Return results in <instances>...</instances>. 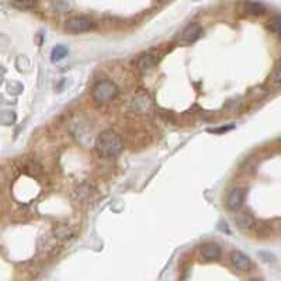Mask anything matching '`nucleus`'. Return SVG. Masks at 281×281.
Wrapping results in <instances>:
<instances>
[{"label": "nucleus", "mask_w": 281, "mask_h": 281, "mask_svg": "<svg viewBox=\"0 0 281 281\" xmlns=\"http://www.w3.org/2000/svg\"><path fill=\"white\" fill-rule=\"evenodd\" d=\"M55 233H57L58 238H62V239H69V238H72V235H73L68 226H59L58 229L55 231Z\"/></svg>", "instance_id": "nucleus-14"}, {"label": "nucleus", "mask_w": 281, "mask_h": 281, "mask_svg": "<svg viewBox=\"0 0 281 281\" xmlns=\"http://www.w3.org/2000/svg\"><path fill=\"white\" fill-rule=\"evenodd\" d=\"M272 80L276 83V85H281V63L276 68V70L273 72Z\"/></svg>", "instance_id": "nucleus-16"}, {"label": "nucleus", "mask_w": 281, "mask_h": 281, "mask_svg": "<svg viewBox=\"0 0 281 281\" xmlns=\"http://www.w3.org/2000/svg\"><path fill=\"white\" fill-rule=\"evenodd\" d=\"M154 66H155V59L152 58L151 55L142 57V58L139 59V62H138V68L141 69L142 72H149Z\"/></svg>", "instance_id": "nucleus-10"}, {"label": "nucleus", "mask_w": 281, "mask_h": 281, "mask_svg": "<svg viewBox=\"0 0 281 281\" xmlns=\"http://www.w3.org/2000/svg\"><path fill=\"white\" fill-rule=\"evenodd\" d=\"M250 281H259V280H250Z\"/></svg>", "instance_id": "nucleus-18"}, {"label": "nucleus", "mask_w": 281, "mask_h": 281, "mask_svg": "<svg viewBox=\"0 0 281 281\" xmlns=\"http://www.w3.org/2000/svg\"><path fill=\"white\" fill-rule=\"evenodd\" d=\"M245 10H246V13L253 14V16H260V14H263V13L266 11V7H264V4H263V3L249 1V3H246V4H245Z\"/></svg>", "instance_id": "nucleus-9"}, {"label": "nucleus", "mask_w": 281, "mask_h": 281, "mask_svg": "<svg viewBox=\"0 0 281 281\" xmlns=\"http://www.w3.org/2000/svg\"><path fill=\"white\" fill-rule=\"evenodd\" d=\"M231 262L232 264L241 272H248L250 270L252 267V263H250V259L245 254V253L239 252V250H235L231 254Z\"/></svg>", "instance_id": "nucleus-5"}, {"label": "nucleus", "mask_w": 281, "mask_h": 281, "mask_svg": "<svg viewBox=\"0 0 281 281\" xmlns=\"http://www.w3.org/2000/svg\"><path fill=\"white\" fill-rule=\"evenodd\" d=\"M123 148H124V144L121 138L113 129H106L97 136L96 151L97 154L103 157H107V159L116 157L121 154Z\"/></svg>", "instance_id": "nucleus-1"}, {"label": "nucleus", "mask_w": 281, "mask_h": 281, "mask_svg": "<svg viewBox=\"0 0 281 281\" xmlns=\"http://www.w3.org/2000/svg\"><path fill=\"white\" fill-rule=\"evenodd\" d=\"M201 31H203V30L200 27V24L191 23V24H188V26L183 30V32H182V41H185V42H194L195 39L201 35Z\"/></svg>", "instance_id": "nucleus-8"}, {"label": "nucleus", "mask_w": 281, "mask_h": 281, "mask_svg": "<svg viewBox=\"0 0 281 281\" xmlns=\"http://www.w3.org/2000/svg\"><path fill=\"white\" fill-rule=\"evenodd\" d=\"M221 256V248L217 243H207L201 248V257L205 262L217 260Z\"/></svg>", "instance_id": "nucleus-7"}, {"label": "nucleus", "mask_w": 281, "mask_h": 281, "mask_svg": "<svg viewBox=\"0 0 281 281\" xmlns=\"http://www.w3.org/2000/svg\"><path fill=\"white\" fill-rule=\"evenodd\" d=\"M117 93H118V89L113 82L101 80L93 88L92 97L96 103H107V101L113 100L117 96Z\"/></svg>", "instance_id": "nucleus-2"}, {"label": "nucleus", "mask_w": 281, "mask_h": 281, "mask_svg": "<svg viewBox=\"0 0 281 281\" xmlns=\"http://www.w3.org/2000/svg\"><path fill=\"white\" fill-rule=\"evenodd\" d=\"M54 6H55V7H58V9H69L68 3H55Z\"/></svg>", "instance_id": "nucleus-17"}, {"label": "nucleus", "mask_w": 281, "mask_h": 281, "mask_svg": "<svg viewBox=\"0 0 281 281\" xmlns=\"http://www.w3.org/2000/svg\"><path fill=\"white\" fill-rule=\"evenodd\" d=\"M270 30L277 35H281V16H276L270 21Z\"/></svg>", "instance_id": "nucleus-13"}, {"label": "nucleus", "mask_w": 281, "mask_h": 281, "mask_svg": "<svg viewBox=\"0 0 281 281\" xmlns=\"http://www.w3.org/2000/svg\"><path fill=\"white\" fill-rule=\"evenodd\" d=\"M235 223L239 229L242 231H250L253 226H254V218H253L252 214L249 213H238L235 217Z\"/></svg>", "instance_id": "nucleus-6"}, {"label": "nucleus", "mask_w": 281, "mask_h": 281, "mask_svg": "<svg viewBox=\"0 0 281 281\" xmlns=\"http://www.w3.org/2000/svg\"><path fill=\"white\" fill-rule=\"evenodd\" d=\"M243 203H245V190L241 187H235L232 188L228 197H226V207L229 211L238 213L242 208Z\"/></svg>", "instance_id": "nucleus-4"}, {"label": "nucleus", "mask_w": 281, "mask_h": 281, "mask_svg": "<svg viewBox=\"0 0 281 281\" xmlns=\"http://www.w3.org/2000/svg\"><path fill=\"white\" fill-rule=\"evenodd\" d=\"M85 188V186H80L78 190H76V194H78V198L80 201H86L89 197H90V194H92V188L86 186V190H83Z\"/></svg>", "instance_id": "nucleus-12"}, {"label": "nucleus", "mask_w": 281, "mask_h": 281, "mask_svg": "<svg viewBox=\"0 0 281 281\" xmlns=\"http://www.w3.org/2000/svg\"><path fill=\"white\" fill-rule=\"evenodd\" d=\"M94 21H92L88 17H83V16H79V17H73L66 21V30L70 31V32H75V34H79V32H86V31H90V30L94 29Z\"/></svg>", "instance_id": "nucleus-3"}, {"label": "nucleus", "mask_w": 281, "mask_h": 281, "mask_svg": "<svg viewBox=\"0 0 281 281\" xmlns=\"http://www.w3.org/2000/svg\"><path fill=\"white\" fill-rule=\"evenodd\" d=\"M11 6L19 7V9H31V7L35 6V3L34 1H13Z\"/></svg>", "instance_id": "nucleus-15"}, {"label": "nucleus", "mask_w": 281, "mask_h": 281, "mask_svg": "<svg viewBox=\"0 0 281 281\" xmlns=\"http://www.w3.org/2000/svg\"><path fill=\"white\" fill-rule=\"evenodd\" d=\"M66 55H68V48L65 45H57L55 48L52 49V54H51L52 58L51 59L54 62H58V61H62Z\"/></svg>", "instance_id": "nucleus-11"}]
</instances>
